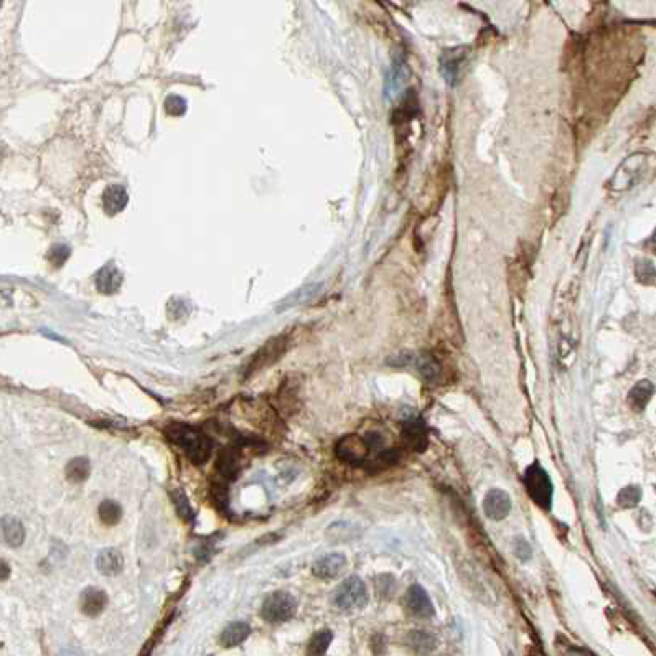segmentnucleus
I'll return each instance as SVG.
<instances>
[{"label":"nucleus","mask_w":656,"mask_h":656,"mask_svg":"<svg viewBox=\"0 0 656 656\" xmlns=\"http://www.w3.org/2000/svg\"><path fill=\"white\" fill-rule=\"evenodd\" d=\"M127 200H129V197H127V192H125L124 186L111 185V186H108L106 192H104V195H103V206H104V210H106V213L111 214V216H112V214L123 212V210L125 208V205H127Z\"/></svg>","instance_id":"18"},{"label":"nucleus","mask_w":656,"mask_h":656,"mask_svg":"<svg viewBox=\"0 0 656 656\" xmlns=\"http://www.w3.org/2000/svg\"><path fill=\"white\" fill-rule=\"evenodd\" d=\"M406 603H407L409 612L416 615V617L429 618L434 615V605H432L431 598H429L426 590H424L420 585L416 584L407 590Z\"/></svg>","instance_id":"13"},{"label":"nucleus","mask_w":656,"mask_h":656,"mask_svg":"<svg viewBox=\"0 0 656 656\" xmlns=\"http://www.w3.org/2000/svg\"><path fill=\"white\" fill-rule=\"evenodd\" d=\"M98 514L103 525L116 526L121 521V518H123V508H121V505L114 500H104L101 501Z\"/></svg>","instance_id":"23"},{"label":"nucleus","mask_w":656,"mask_h":656,"mask_svg":"<svg viewBox=\"0 0 656 656\" xmlns=\"http://www.w3.org/2000/svg\"><path fill=\"white\" fill-rule=\"evenodd\" d=\"M287 346H289V337H287V335H279V337L269 340V342L253 356V359H251L248 366V375H253V373L259 370H264V368L277 362V359L286 353Z\"/></svg>","instance_id":"7"},{"label":"nucleus","mask_w":656,"mask_h":656,"mask_svg":"<svg viewBox=\"0 0 656 656\" xmlns=\"http://www.w3.org/2000/svg\"><path fill=\"white\" fill-rule=\"evenodd\" d=\"M640 498H642V492H640L638 487H625L618 493L617 503L622 508H633V506H637Z\"/></svg>","instance_id":"27"},{"label":"nucleus","mask_w":656,"mask_h":656,"mask_svg":"<svg viewBox=\"0 0 656 656\" xmlns=\"http://www.w3.org/2000/svg\"><path fill=\"white\" fill-rule=\"evenodd\" d=\"M465 58H467V48L464 47H455L444 51L442 56H440V73H442L447 83L455 84L459 81Z\"/></svg>","instance_id":"9"},{"label":"nucleus","mask_w":656,"mask_h":656,"mask_svg":"<svg viewBox=\"0 0 656 656\" xmlns=\"http://www.w3.org/2000/svg\"><path fill=\"white\" fill-rule=\"evenodd\" d=\"M331 640H333V633L330 630L317 631L307 645V656H323L327 653Z\"/></svg>","instance_id":"25"},{"label":"nucleus","mask_w":656,"mask_h":656,"mask_svg":"<svg viewBox=\"0 0 656 656\" xmlns=\"http://www.w3.org/2000/svg\"><path fill=\"white\" fill-rule=\"evenodd\" d=\"M108 607V594L98 587H86L81 592L79 609L88 617H98Z\"/></svg>","instance_id":"12"},{"label":"nucleus","mask_w":656,"mask_h":656,"mask_svg":"<svg viewBox=\"0 0 656 656\" xmlns=\"http://www.w3.org/2000/svg\"><path fill=\"white\" fill-rule=\"evenodd\" d=\"M635 277L643 286H656V266L648 259L635 262Z\"/></svg>","instance_id":"26"},{"label":"nucleus","mask_w":656,"mask_h":656,"mask_svg":"<svg viewBox=\"0 0 656 656\" xmlns=\"http://www.w3.org/2000/svg\"><path fill=\"white\" fill-rule=\"evenodd\" d=\"M216 470L223 480L238 479L241 470V464L236 449H225V451L220 452L216 460Z\"/></svg>","instance_id":"15"},{"label":"nucleus","mask_w":656,"mask_h":656,"mask_svg":"<svg viewBox=\"0 0 656 656\" xmlns=\"http://www.w3.org/2000/svg\"><path fill=\"white\" fill-rule=\"evenodd\" d=\"M251 635V627L246 622H233L221 631L220 645L225 648H233L241 645Z\"/></svg>","instance_id":"17"},{"label":"nucleus","mask_w":656,"mask_h":656,"mask_svg":"<svg viewBox=\"0 0 656 656\" xmlns=\"http://www.w3.org/2000/svg\"><path fill=\"white\" fill-rule=\"evenodd\" d=\"M646 248H648V251H651V253L656 254V229L653 231V234H651V236L648 238Z\"/></svg>","instance_id":"30"},{"label":"nucleus","mask_w":656,"mask_h":656,"mask_svg":"<svg viewBox=\"0 0 656 656\" xmlns=\"http://www.w3.org/2000/svg\"><path fill=\"white\" fill-rule=\"evenodd\" d=\"M170 498H172L173 506H175L178 516H180L184 521H186V523H192V521L195 520V513H193L192 505H190L188 498H186L184 490H181V488L172 490V493H170Z\"/></svg>","instance_id":"24"},{"label":"nucleus","mask_w":656,"mask_h":656,"mask_svg":"<svg viewBox=\"0 0 656 656\" xmlns=\"http://www.w3.org/2000/svg\"><path fill=\"white\" fill-rule=\"evenodd\" d=\"M516 553L520 554L521 559L531 557V549H529V546L526 544L525 541H518L516 542Z\"/></svg>","instance_id":"29"},{"label":"nucleus","mask_w":656,"mask_h":656,"mask_svg":"<svg viewBox=\"0 0 656 656\" xmlns=\"http://www.w3.org/2000/svg\"><path fill=\"white\" fill-rule=\"evenodd\" d=\"M295 612H297V601L292 594L284 592V590H277V592L267 595L261 607V617L269 623L289 622Z\"/></svg>","instance_id":"3"},{"label":"nucleus","mask_w":656,"mask_h":656,"mask_svg":"<svg viewBox=\"0 0 656 656\" xmlns=\"http://www.w3.org/2000/svg\"><path fill=\"white\" fill-rule=\"evenodd\" d=\"M653 392H655V386L648 381V379H643V381L637 383L629 392L630 407L633 409V411L642 412L643 409L648 406V403H650Z\"/></svg>","instance_id":"20"},{"label":"nucleus","mask_w":656,"mask_h":656,"mask_svg":"<svg viewBox=\"0 0 656 656\" xmlns=\"http://www.w3.org/2000/svg\"><path fill=\"white\" fill-rule=\"evenodd\" d=\"M646 164V155L645 153H633V155L627 157L623 160V164L618 167L617 172L612 180H610V188L615 190V192H623V190H629L633 181L637 180L640 173H642L643 167Z\"/></svg>","instance_id":"5"},{"label":"nucleus","mask_w":656,"mask_h":656,"mask_svg":"<svg viewBox=\"0 0 656 656\" xmlns=\"http://www.w3.org/2000/svg\"><path fill=\"white\" fill-rule=\"evenodd\" d=\"M333 603L342 610L363 609L368 603V592L364 582L358 576L345 579L338 585V589L335 590Z\"/></svg>","instance_id":"4"},{"label":"nucleus","mask_w":656,"mask_h":656,"mask_svg":"<svg viewBox=\"0 0 656 656\" xmlns=\"http://www.w3.org/2000/svg\"><path fill=\"white\" fill-rule=\"evenodd\" d=\"M96 569H98L99 574L103 576H109L114 577L117 574L123 572L124 569V557L121 554V551H117L114 548H108L103 549L96 557Z\"/></svg>","instance_id":"14"},{"label":"nucleus","mask_w":656,"mask_h":656,"mask_svg":"<svg viewBox=\"0 0 656 656\" xmlns=\"http://www.w3.org/2000/svg\"><path fill=\"white\" fill-rule=\"evenodd\" d=\"M416 364H417V370L420 371V375H422L426 379H432L439 375V366H437V363L432 359V356L429 355L420 356Z\"/></svg>","instance_id":"28"},{"label":"nucleus","mask_w":656,"mask_h":656,"mask_svg":"<svg viewBox=\"0 0 656 656\" xmlns=\"http://www.w3.org/2000/svg\"><path fill=\"white\" fill-rule=\"evenodd\" d=\"M370 452L371 449L366 439L359 436H345L335 445V455L342 462L353 465H362L363 462H366Z\"/></svg>","instance_id":"6"},{"label":"nucleus","mask_w":656,"mask_h":656,"mask_svg":"<svg viewBox=\"0 0 656 656\" xmlns=\"http://www.w3.org/2000/svg\"><path fill=\"white\" fill-rule=\"evenodd\" d=\"M165 436L168 437L170 442L184 449L186 457L195 465H203L212 455L213 440L200 429L175 422L165 429Z\"/></svg>","instance_id":"1"},{"label":"nucleus","mask_w":656,"mask_h":656,"mask_svg":"<svg viewBox=\"0 0 656 656\" xmlns=\"http://www.w3.org/2000/svg\"><path fill=\"white\" fill-rule=\"evenodd\" d=\"M525 485L526 492H528L529 498L534 503L544 509L551 508V503H553V483H551L548 472L538 462H534L526 468Z\"/></svg>","instance_id":"2"},{"label":"nucleus","mask_w":656,"mask_h":656,"mask_svg":"<svg viewBox=\"0 0 656 656\" xmlns=\"http://www.w3.org/2000/svg\"><path fill=\"white\" fill-rule=\"evenodd\" d=\"M403 442L407 445L411 451L424 452L427 447V429L420 419H407L403 424Z\"/></svg>","instance_id":"11"},{"label":"nucleus","mask_w":656,"mask_h":656,"mask_svg":"<svg viewBox=\"0 0 656 656\" xmlns=\"http://www.w3.org/2000/svg\"><path fill=\"white\" fill-rule=\"evenodd\" d=\"M2 538L9 548H20L25 541V528L14 516L2 518Z\"/></svg>","instance_id":"16"},{"label":"nucleus","mask_w":656,"mask_h":656,"mask_svg":"<svg viewBox=\"0 0 656 656\" xmlns=\"http://www.w3.org/2000/svg\"><path fill=\"white\" fill-rule=\"evenodd\" d=\"M483 512L493 521L505 520L512 512V498L503 490H490L483 500Z\"/></svg>","instance_id":"8"},{"label":"nucleus","mask_w":656,"mask_h":656,"mask_svg":"<svg viewBox=\"0 0 656 656\" xmlns=\"http://www.w3.org/2000/svg\"><path fill=\"white\" fill-rule=\"evenodd\" d=\"M407 646L417 655H429L436 650L437 638L427 631L416 630L407 635Z\"/></svg>","instance_id":"21"},{"label":"nucleus","mask_w":656,"mask_h":656,"mask_svg":"<svg viewBox=\"0 0 656 656\" xmlns=\"http://www.w3.org/2000/svg\"><path fill=\"white\" fill-rule=\"evenodd\" d=\"M121 282H123V275H121L117 267L112 264V262L104 266L98 273V275H96V286H98V289L104 294L116 292L121 287Z\"/></svg>","instance_id":"19"},{"label":"nucleus","mask_w":656,"mask_h":656,"mask_svg":"<svg viewBox=\"0 0 656 656\" xmlns=\"http://www.w3.org/2000/svg\"><path fill=\"white\" fill-rule=\"evenodd\" d=\"M345 566H346L345 554H340V553L325 554V556H322L314 562V566H312V574H314L315 577L327 581V579H335L337 576H340L342 570L345 569Z\"/></svg>","instance_id":"10"},{"label":"nucleus","mask_w":656,"mask_h":656,"mask_svg":"<svg viewBox=\"0 0 656 656\" xmlns=\"http://www.w3.org/2000/svg\"><path fill=\"white\" fill-rule=\"evenodd\" d=\"M7 577H9V566L5 561H2V581H7Z\"/></svg>","instance_id":"31"},{"label":"nucleus","mask_w":656,"mask_h":656,"mask_svg":"<svg viewBox=\"0 0 656 656\" xmlns=\"http://www.w3.org/2000/svg\"><path fill=\"white\" fill-rule=\"evenodd\" d=\"M64 473H66V479L73 483H83L91 473V464L86 457H76V459L68 462Z\"/></svg>","instance_id":"22"}]
</instances>
